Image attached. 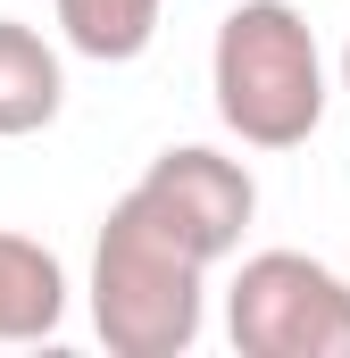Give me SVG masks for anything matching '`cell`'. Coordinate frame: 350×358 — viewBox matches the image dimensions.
Returning a JSON list of instances; mask_svg holds the SVG:
<instances>
[{
	"label": "cell",
	"mask_w": 350,
	"mask_h": 358,
	"mask_svg": "<svg viewBox=\"0 0 350 358\" xmlns=\"http://www.w3.org/2000/svg\"><path fill=\"white\" fill-rule=\"evenodd\" d=\"M209 292V259L175 234L167 217L125 192L100 225L92 250V325L117 358H183L200 342V300Z\"/></svg>",
	"instance_id": "1"
},
{
	"label": "cell",
	"mask_w": 350,
	"mask_h": 358,
	"mask_svg": "<svg viewBox=\"0 0 350 358\" xmlns=\"http://www.w3.org/2000/svg\"><path fill=\"white\" fill-rule=\"evenodd\" d=\"M209 84H217V117L251 150H300L326 117V59L292 0H242L217 25Z\"/></svg>",
	"instance_id": "2"
},
{
	"label": "cell",
	"mask_w": 350,
	"mask_h": 358,
	"mask_svg": "<svg viewBox=\"0 0 350 358\" xmlns=\"http://www.w3.org/2000/svg\"><path fill=\"white\" fill-rule=\"evenodd\" d=\"M225 334L242 358H350V283L300 250H259L225 292Z\"/></svg>",
	"instance_id": "3"
},
{
	"label": "cell",
	"mask_w": 350,
	"mask_h": 358,
	"mask_svg": "<svg viewBox=\"0 0 350 358\" xmlns=\"http://www.w3.org/2000/svg\"><path fill=\"white\" fill-rule=\"evenodd\" d=\"M159 217H167L175 234L217 267V259H234L242 250V234H251V217H259V183L242 159H225V150H200V142H183V150H159L142 183H134Z\"/></svg>",
	"instance_id": "4"
},
{
	"label": "cell",
	"mask_w": 350,
	"mask_h": 358,
	"mask_svg": "<svg viewBox=\"0 0 350 358\" xmlns=\"http://www.w3.org/2000/svg\"><path fill=\"white\" fill-rule=\"evenodd\" d=\"M59 100H67L59 50H50L34 25L0 17V142H17V134H42V125L59 117Z\"/></svg>",
	"instance_id": "5"
},
{
	"label": "cell",
	"mask_w": 350,
	"mask_h": 358,
	"mask_svg": "<svg viewBox=\"0 0 350 358\" xmlns=\"http://www.w3.org/2000/svg\"><path fill=\"white\" fill-rule=\"evenodd\" d=\"M67 317V267L25 242V234H0V342H50Z\"/></svg>",
	"instance_id": "6"
},
{
	"label": "cell",
	"mask_w": 350,
	"mask_h": 358,
	"mask_svg": "<svg viewBox=\"0 0 350 358\" xmlns=\"http://www.w3.org/2000/svg\"><path fill=\"white\" fill-rule=\"evenodd\" d=\"M159 17H167V0H59L67 50H84V59H100V67L142 59L150 34H159Z\"/></svg>",
	"instance_id": "7"
},
{
	"label": "cell",
	"mask_w": 350,
	"mask_h": 358,
	"mask_svg": "<svg viewBox=\"0 0 350 358\" xmlns=\"http://www.w3.org/2000/svg\"><path fill=\"white\" fill-rule=\"evenodd\" d=\"M342 92H350V42H342Z\"/></svg>",
	"instance_id": "8"
}]
</instances>
